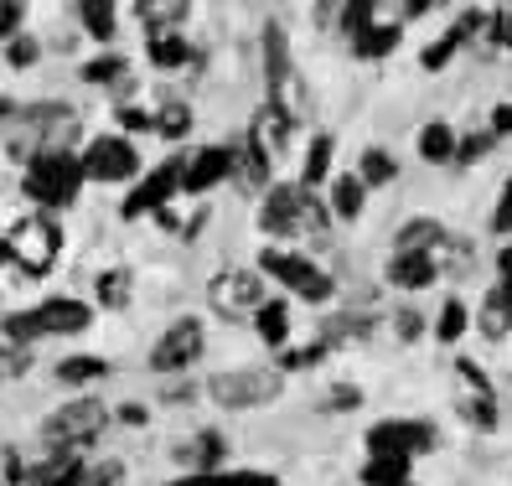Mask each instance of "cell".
I'll return each mask as SVG.
<instances>
[{
	"label": "cell",
	"mask_w": 512,
	"mask_h": 486,
	"mask_svg": "<svg viewBox=\"0 0 512 486\" xmlns=\"http://www.w3.org/2000/svg\"><path fill=\"white\" fill-rule=\"evenodd\" d=\"M259 233L264 238H275L280 249H290L295 238H331V212H326V202L316 197V192H306V187H269L264 192V202H259Z\"/></svg>",
	"instance_id": "1"
},
{
	"label": "cell",
	"mask_w": 512,
	"mask_h": 486,
	"mask_svg": "<svg viewBox=\"0 0 512 486\" xmlns=\"http://www.w3.org/2000/svg\"><path fill=\"white\" fill-rule=\"evenodd\" d=\"M259 47H264V88H269V109H280L290 125H306V119H311V83H306V73H300V63H295L285 26H280V21H264Z\"/></svg>",
	"instance_id": "2"
},
{
	"label": "cell",
	"mask_w": 512,
	"mask_h": 486,
	"mask_svg": "<svg viewBox=\"0 0 512 486\" xmlns=\"http://www.w3.org/2000/svg\"><path fill=\"white\" fill-rule=\"evenodd\" d=\"M94 326V306H83L73 295H52L42 306H26L11 311L6 326H0V342H16V347H37L47 337H78V331Z\"/></svg>",
	"instance_id": "3"
},
{
	"label": "cell",
	"mask_w": 512,
	"mask_h": 486,
	"mask_svg": "<svg viewBox=\"0 0 512 486\" xmlns=\"http://www.w3.org/2000/svg\"><path fill=\"white\" fill-rule=\"evenodd\" d=\"M0 254H6L21 275H52V264L63 259V223L52 212H26L21 223H11V233L0 238Z\"/></svg>",
	"instance_id": "4"
},
{
	"label": "cell",
	"mask_w": 512,
	"mask_h": 486,
	"mask_svg": "<svg viewBox=\"0 0 512 486\" xmlns=\"http://www.w3.org/2000/svg\"><path fill=\"white\" fill-rule=\"evenodd\" d=\"M109 430V409L94 393H78L63 409H52L42 419V450L52 455H83L88 445H99V435Z\"/></svg>",
	"instance_id": "5"
},
{
	"label": "cell",
	"mask_w": 512,
	"mask_h": 486,
	"mask_svg": "<svg viewBox=\"0 0 512 486\" xmlns=\"http://www.w3.org/2000/svg\"><path fill=\"white\" fill-rule=\"evenodd\" d=\"M259 275L285 285L295 300H306V306H331V300H337V280H331V269H321L311 254H300V249H280V243H269V249L259 254Z\"/></svg>",
	"instance_id": "6"
},
{
	"label": "cell",
	"mask_w": 512,
	"mask_h": 486,
	"mask_svg": "<svg viewBox=\"0 0 512 486\" xmlns=\"http://www.w3.org/2000/svg\"><path fill=\"white\" fill-rule=\"evenodd\" d=\"M78 187H83V161L73 156V150H42V156L26 166V181H21V192L32 197L42 212H63L78 202Z\"/></svg>",
	"instance_id": "7"
},
{
	"label": "cell",
	"mask_w": 512,
	"mask_h": 486,
	"mask_svg": "<svg viewBox=\"0 0 512 486\" xmlns=\"http://www.w3.org/2000/svg\"><path fill=\"white\" fill-rule=\"evenodd\" d=\"M207 399H213L218 409H233V414H244V409H269L285 393V373L275 368H228V373H213L207 378Z\"/></svg>",
	"instance_id": "8"
},
{
	"label": "cell",
	"mask_w": 512,
	"mask_h": 486,
	"mask_svg": "<svg viewBox=\"0 0 512 486\" xmlns=\"http://www.w3.org/2000/svg\"><path fill=\"white\" fill-rule=\"evenodd\" d=\"M207 352V326H202V316H176L156 342H150V373H166V378H176V373H187V368H197V357Z\"/></svg>",
	"instance_id": "9"
},
{
	"label": "cell",
	"mask_w": 512,
	"mask_h": 486,
	"mask_svg": "<svg viewBox=\"0 0 512 486\" xmlns=\"http://www.w3.org/2000/svg\"><path fill=\"white\" fill-rule=\"evenodd\" d=\"M264 275L259 269H218L207 280V306H213L223 321H254V311L264 306Z\"/></svg>",
	"instance_id": "10"
},
{
	"label": "cell",
	"mask_w": 512,
	"mask_h": 486,
	"mask_svg": "<svg viewBox=\"0 0 512 486\" xmlns=\"http://www.w3.org/2000/svg\"><path fill=\"white\" fill-rule=\"evenodd\" d=\"M456 414L471 424V430H497L502 424V409H497V388L492 378L476 368L471 357H456Z\"/></svg>",
	"instance_id": "11"
},
{
	"label": "cell",
	"mask_w": 512,
	"mask_h": 486,
	"mask_svg": "<svg viewBox=\"0 0 512 486\" xmlns=\"http://www.w3.org/2000/svg\"><path fill=\"white\" fill-rule=\"evenodd\" d=\"M363 445H368V455H399V461H414V455L440 445V430L430 419H378L363 435Z\"/></svg>",
	"instance_id": "12"
},
{
	"label": "cell",
	"mask_w": 512,
	"mask_h": 486,
	"mask_svg": "<svg viewBox=\"0 0 512 486\" xmlns=\"http://www.w3.org/2000/svg\"><path fill=\"white\" fill-rule=\"evenodd\" d=\"M78 161H83V181H109V187H119V181L140 176V150L125 135H94Z\"/></svg>",
	"instance_id": "13"
},
{
	"label": "cell",
	"mask_w": 512,
	"mask_h": 486,
	"mask_svg": "<svg viewBox=\"0 0 512 486\" xmlns=\"http://www.w3.org/2000/svg\"><path fill=\"white\" fill-rule=\"evenodd\" d=\"M182 171H187V161H161L156 171H145V181L125 197V207H119V218H156L161 207H171L176 197H182Z\"/></svg>",
	"instance_id": "14"
},
{
	"label": "cell",
	"mask_w": 512,
	"mask_h": 486,
	"mask_svg": "<svg viewBox=\"0 0 512 486\" xmlns=\"http://www.w3.org/2000/svg\"><path fill=\"white\" fill-rule=\"evenodd\" d=\"M228 176H233V145H207V150H197V156L187 161L182 192L202 202L213 187H228Z\"/></svg>",
	"instance_id": "15"
},
{
	"label": "cell",
	"mask_w": 512,
	"mask_h": 486,
	"mask_svg": "<svg viewBox=\"0 0 512 486\" xmlns=\"http://www.w3.org/2000/svg\"><path fill=\"white\" fill-rule=\"evenodd\" d=\"M83 471H88L83 455H52V450H42L37 461H21L16 466L11 486H78Z\"/></svg>",
	"instance_id": "16"
},
{
	"label": "cell",
	"mask_w": 512,
	"mask_h": 486,
	"mask_svg": "<svg viewBox=\"0 0 512 486\" xmlns=\"http://www.w3.org/2000/svg\"><path fill=\"white\" fill-rule=\"evenodd\" d=\"M228 187H238L244 197H254V192H269V187H275V161H269V156H264V150H259L254 140L233 145V176H228Z\"/></svg>",
	"instance_id": "17"
},
{
	"label": "cell",
	"mask_w": 512,
	"mask_h": 486,
	"mask_svg": "<svg viewBox=\"0 0 512 486\" xmlns=\"http://www.w3.org/2000/svg\"><path fill=\"white\" fill-rule=\"evenodd\" d=\"M295 130H300V125H290V119H285L280 109H269V104H264V109L254 114V125H249V140L264 150L269 161L280 166V161L290 156V140H295Z\"/></svg>",
	"instance_id": "18"
},
{
	"label": "cell",
	"mask_w": 512,
	"mask_h": 486,
	"mask_svg": "<svg viewBox=\"0 0 512 486\" xmlns=\"http://www.w3.org/2000/svg\"><path fill=\"white\" fill-rule=\"evenodd\" d=\"M404 42V26L399 21H368L363 32H352V57L357 63H388Z\"/></svg>",
	"instance_id": "19"
},
{
	"label": "cell",
	"mask_w": 512,
	"mask_h": 486,
	"mask_svg": "<svg viewBox=\"0 0 512 486\" xmlns=\"http://www.w3.org/2000/svg\"><path fill=\"white\" fill-rule=\"evenodd\" d=\"M435 280H440L435 254H394V259H388V285H394V290L419 295V290H430Z\"/></svg>",
	"instance_id": "20"
},
{
	"label": "cell",
	"mask_w": 512,
	"mask_h": 486,
	"mask_svg": "<svg viewBox=\"0 0 512 486\" xmlns=\"http://www.w3.org/2000/svg\"><path fill=\"white\" fill-rule=\"evenodd\" d=\"M476 331H481L487 342H507V337H512V290H507V285H492L487 295H481Z\"/></svg>",
	"instance_id": "21"
},
{
	"label": "cell",
	"mask_w": 512,
	"mask_h": 486,
	"mask_svg": "<svg viewBox=\"0 0 512 486\" xmlns=\"http://www.w3.org/2000/svg\"><path fill=\"white\" fill-rule=\"evenodd\" d=\"M326 212H331V218H337V223H357V218H363V207H368V187H363V181H357L352 171H342V176H331L326 181Z\"/></svg>",
	"instance_id": "22"
},
{
	"label": "cell",
	"mask_w": 512,
	"mask_h": 486,
	"mask_svg": "<svg viewBox=\"0 0 512 486\" xmlns=\"http://www.w3.org/2000/svg\"><path fill=\"white\" fill-rule=\"evenodd\" d=\"M331 156H337V135H311V145H306V161H300V181L295 187H306V192H316V187H326L331 181Z\"/></svg>",
	"instance_id": "23"
},
{
	"label": "cell",
	"mask_w": 512,
	"mask_h": 486,
	"mask_svg": "<svg viewBox=\"0 0 512 486\" xmlns=\"http://www.w3.org/2000/svg\"><path fill=\"white\" fill-rule=\"evenodd\" d=\"M445 223L440 218H409L399 233H394V254H435L445 243Z\"/></svg>",
	"instance_id": "24"
},
{
	"label": "cell",
	"mask_w": 512,
	"mask_h": 486,
	"mask_svg": "<svg viewBox=\"0 0 512 486\" xmlns=\"http://www.w3.org/2000/svg\"><path fill=\"white\" fill-rule=\"evenodd\" d=\"M135 16L145 21L150 37H171V32H182V21L192 16V6L187 0H140Z\"/></svg>",
	"instance_id": "25"
},
{
	"label": "cell",
	"mask_w": 512,
	"mask_h": 486,
	"mask_svg": "<svg viewBox=\"0 0 512 486\" xmlns=\"http://www.w3.org/2000/svg\"><path fill=\"white\" fill-rule=\"evenodd\" d=\"M414 150H419V161H430V166H450L456 161V130H450L445 119H430V125L414 135Z\"/></svg>",
	"instance_id": "26"
},
{
	"label": "cell",
	"mask_w": 512,
	"mask_h": 486,
	"mask_svg": "<svg viewBox=\"0 0 512 486\" xmlns=\"http://www.w3.org/2000/svg\"><path fill=\"white\" fill-rule=\"evenodd\" d=\"M78 73H83V83H99V88H114V94H130V68H125V57H119V52L88 57Z\"/></svg>",
	"instance_id": "27"
},
{
	"label": "cell",
	"mask_w": 512,
	"mask_h": 486,
	"mask_svg": "<svg viewBox=\"0 0 512 486\" xmlns=\"http://www.w3.org/2000/svg\"><path fill=\"white\" fill-rule=\"evenodd\" d=\"M94 290H99V306H104V311H130V300H135V275H130L125 264L99 269Z\"/></svg>",
	"instance_id": "28"
},
{
	"label": "cell",
	"mask_w": 512,
	"mask_h": 486,
	"mask_svg": "<svg viewBox=\"0 0 512 486\" xmlns=\"http://www.w3.org/2000/svg\"><path fill=\"white\" fill-rule=\"evenodd\" d=\"M150 130H156L166 145H182L192 135V104L187 99H166L156 114H150Z\"/></svg>",
	"instance_id": "29"
},
{
	"label": "cell",
	"mask_w": 512,
	"mask_h": 486,
	"mask_svg": "<svg viewBox=\"0 0 512 486\" xmlns=\"http://www.w3.org/2000/svg\"><path fill=\"white\" fill-rule=\"evenodd\" d=\"M254 331H259L264 347L280 352L290 342V300H264V306L254 311Z\"/></svg>",
	"instance_id": "30"
},
{
	"label": "cell",
	"mask_w": 512,
	"mask_h": 486,
	"mask_svg": "<svg viewBox=\"0 0 512 486\" xmlns=\"http://www.w3.org/2000/svg\"><path fill=\"white\" fill-rule=\"evenodd\" d=\"M150 68H161V73H176V68H187V63H197V52H192V42L182 37V32H171V37H150Z\"/></svg>",
	"instance_id": "31"
},
{
	"label": "cell",
	"mask_w": 512,
	"mask_h": 486,
	"mask_svg": "<svg viewBox=\"0 0 512 486\" xmlns=\"http://www.w3.org/2000/svg\"><path fill=\"white\" fill-rule=\"evenodd\" d=\"M73 16L94 42H114L119 32V6H104V0H83V6H73Z\"/></svg>",
	"instance_id": "32"
},
{
	"label": "cell",
	"mask_w": 512,
	"mask_h": 486,
	"mask_svg": "<svg viewBox=\"0 0 512 486\" xmlns=\"http://www.w3.org/2000/svg\"><path fill=\"white\" fill-rule=\"evenodd\" d=\"M357 181H363V187L368 192H378V187H388V181H394L399 176V161L394 156H388V150L383 145H368L363 150V161H357V171H352Z\"/></svg>",
	"instance_id": "33"
},
{
	"label": "cell",
	"mask_w": 512,
	"mask_h": 486,
	"mask_svg": "<svg viewBox=\"0 0 512 486\" xmlns=\"http://www.w3.org/2000/svg\"><path fill=\"white\" fill-rule=\"evenodd\" d=\"M373 337V316L368 311H342V316H331L326 326V347H347V342H368Z\"/></svg>",
	"instance_id": "34"
},
{
	"label": "cell",
	"mask_w": 512,
	"mask_h": 486,
	"mask_svg": "<svg viewBox=\"0 0 512 486\" xmlns=\"http://www.w3.org/2000/svg\"><path fill=\"white\" fill-rule=\"evenodd\" d=\"M409 466L414 461H399V455H368L363 471H357V481H363V486H404Z\"/></svg>",
	"instance_id": "35"
},
{
	"label": "cell",
	"mask_w": 512,
	"mask_h": 486,
	"mask_svg": "<svg viewBox=\"0 0 512 486\" xmlns=\"http://www.w3.org/2000/svg\"><path fill=\"white\" fill-rule=\"evenodd\" d=\"M466 326H471L466 300H456V295H450L445 306H440V316H435V342H440V347H456V342L466 337Z\"/></svg>",
	"instance_id": "36"
},
{
	"label": "cell",
	"mask_w": 512,
	"mask_h": 486,
	"mask_svg": "<svg viewBox=\"0 0 512 486\" xmlns=\"http://www.w3.org/2000/svg\"><path fill=\"white\" fill-rule=\"evenodd\" d=\"M471 243L466 238H456V233H445V243L435 249V264H440V275H456V280H466L471 275Z\"/></svg>",
	"instance_id": "37"
},
{
	"label": "cell",
	"mask_w": 512,
	"mask_h": 486,
	"mask_svg": "<svg viewBox=\"0 0 512 486\" xmlns=\"http://www.w3.org/2000/svg\"><path fill=\"white\" fill-rule=\"evenodd\" d=\"M57 378L63 383H99V378H109V362L104 357H63L57 362Z\"/></svg>",
	"instance_id": "38"
},
{
	"label": "cell",
	"mask_w": 512,
	"mask_h": 486,
	"mask_svg": "<svg viewBox=\"0 0 512 486\" xmlns=\"http://www.w3.org/2000/svg\"><path fill=\"white\" fill-rule=\"evenodd\" d=\"M37 362V347H16V342H0V383H16L32 373Z\"/></svg>",
	"instance_id": "39"
},
{
	"label": "cell",
	"mask_w": 512,
	"mask_h": 486,
	"mask_svg": "<svg viewBox=\"0 0 512 486\" xmlns=\"http://www.w3.org/2000/svg\"><path fill=\"white\" fill-rule=\"evenodd\" d=\"M192 471L197 476H207V471H218V461H223V440H218V430H207V435H197V445H192Z\"/></svg>",
	"instance_id": "40"
},
{
	"label": "cell",
	"mask_w": 512,
	"mask_h": 486,
	"mask_svg": "<svg viewBox=\"0 0 512 486\" xmlns=\"http://www.w3.org/2000/svg\"><path fill=\"white\" fill-rule=\"evenodd\" d=\"M461 47H466V42H461L456 32H445V37H435L425 52H419V68H425V73H440V68H445V63H450V57H456Z\"/></svg>",
	"instance_id": "41"
},
{
	"label": "cell",
	"mask_w": 512,
	"mask_h": 486,
	"mask_svg": "<svg viewBox=\"0 0 512 486\" xmlns=\"http://www.w3.org/2000/svg\"><path fill=\"white\" fill-rule=\"evenodd\" d=\"M326 357V342H311V347H290V352H275V373H300V368H316Z\"/></svg>",
	"instance_id": "42"
},
{
	"label": "cell",
	"mask_w": 512,
	"mask_h": 486,
	"mask_svg": "<svg viewBox=\"0 0 512 486\" xmlns=\"http://www.w3.org/2000/svg\"><path fill=\"white\" fill-rule=\"evenodd\" d=\"M492 145H497V140H492L487 130H476V135H456V166H471V161H481Z\"/></svg>",
	"instance_id": "43"
},
{
	"label": "cell",
	"mask_w": 512,
	"mask_h": 486,
	"mask_svg": "<svg viewBox=\"0 0 512 486\" xmlns=\"http://www.w3.org/2000/svg\"><path fill=\"white\" fill-rule=\"evenodd\" d=\"M326 409H337V414L363 409V388H357V383H331L326 388Z\"/></svg>",
	"instance_id": "44"
},
{
	"label": "cell",
	"mask_w": 512,
	"mask_h": 486,
	"mask_svg": "<svg viewBox=\"0 0 512 486\" xmlns=\"http://www.w3.org/2000/svg\"><path fill=\"white\" fill-rule=\"evenodd\" d=\"M394 337L399 342H419V337H425V316H419L414 306H399L394 311Z\"/></svg>",
	"instance_id": "45"
},
{
	"label": "cell",
	"mask_w": 512,
	"mask_h": 486,
	"mask_svg": "<svg viewBox=\"0 0 512 486\" xmlns=\"http://www.w3.org/2000/svg\"><path fill=\"white\" fill-rule=\"evenodd\" d=\"M125 481V461H99V466H88L78 486H119Z\"/></svg>",
	"instance_id": "46"
},
{
	"label": "cell",
	"mask_w": 512,
	"mask_h": 486,
	"mask_svg": "<svg viewBox=\"0 0 512 486\" xmlns=\"http://www.w3.org/2000/svg\"><path fill=\"white\" fill-rule=\"evenodd\" d=\"M114 125L125 130V140H130V135H145L150 130V114L135 109V104H114Z\"/></svg>",
	"instance_id": "47"
},
{
	"label": "cell",
	"mask_w": 512,
	"mask_h": 486,
	"mask_svg": "<svg viewBox=\"0 0 512 486\" xmlns=\"http://www.w3.org/2000/svg\"><path fill=\"white\" fill-rule=\"evenodd\" d=\"M487 42H492V47H502V52H512V6L487 16Z\"/></svg>",
	"instance_id": "48"
},
{
	"label": "cell",
	"mask_w": 512,
	"mask_h": 486,
	"mask_svg": "<svg viewBox=\"0 0 512 486\" xmlns=\"http://www.w3.org/2000/svg\"><path fill=\"white\" fill-rule=\"evenodd\" d=\"M492 233H512V171L497 192V207H492Z\"/></svg>",
	"instance_id": "49"
},
{
	"label": "cell",
	"mask_w": 512,
	"mask_h": 486,
	"mask_svg": "<svg viewBox=\"0 0 512 486\" xmlns=\"http://www.w3.org/2000/svg\"><path fill=\"white\" fill-rule=\"evenodd\" d=\"M21 16H26V6H16V0H0V42H16Z\"/></svg>",
	"instance_id": "50"
},
{
	"label": "cell",
	"mask_w": 512,
	"mask_h": 486,
	"mask_svg": "<svg viewBox=\"0 0 512 486\" xmlns=\"http://www.w3.org/2000/svg\"><path fill=\"white\" fill-rule=\"evenodd\" d=\"M37 52H42V47H37L32 37H16V42L6 47V63H11V68H32V63H37Z\"/></svg>",
	"instance_id": "51"
},
{
	"label": "cell",
	"mask_w": 512,
	"mask_h": 486,
	"mask_svg": "<svg viewBox=\"0 0 512 486\" xmlns=\"http://www.w3.org/2000/svg\"><path fill=\"white\" fill-rule=\"evenodd\" d=\"M487 135H492V140L512 135V104H497V109H492V119H487Z\"/></svg>",
	"instance_id": "52"
},
{
	"label": "cell",
	"mask_w": 512,
	"mask_h": 486,
	"mask_svg": "<svg viewBox=\"0 0 512 486\" xmlns=\"http://www.w3.org/2000/svg\"><path fill=\"white\" fill-rule=\"evenodd\" d=\"M171 486H233V471H207V476H182V481H171Z\"/></svg>",
	"instance_id": "53"
},
{
	"label": "cell",
	"mask_w": 512,
	"mask_h": 486,
	"mask_svg": "<svg viewBox=\"0 0 512 486\" xmlns=\"http://www.w3.org/2000/svg\"><path fill=\"white\" fill-rule=\"evenodd\" d=\"M233 486H280L269 471H233Z\"/></svg>",
	"instance_id": "54"
},
{
	"label": "cell",
	"mask_w": 512,
	"mask_h": 486,
	"mask_svg": "<svg viewBox=\"0 0 512 486\" xmlns=\"http://www.w3.org/2000/svg\"><path fill=\"white\" fill-rule=\"evenodd\" d=\"M497 285H507V290H512V243L497 254Z\"/></svg>",
	"instance_id": "55"
},
{
	"label": "cell",
	"mask_w": 512,
	"mask_h": 486,
	"mask_svg": "<svg viewBox=\"0 0 512 486\" xmlns=\"http://www.w3.org/2000/svg\"><path fill=\"white\" fill-rule=\"evenodd\" d=\"M145 419H150V414H145V404H125V409H119V424H135V430H140Z\"/></svg>",
	"instance_id": "56"
},
{
	"label": "cell",
	"mask_w": 512,
	"mask_h": 486,
	"mask_svg": "<svg viewBox=\"0 0 512 486\" xmlns=\"http://www.w3.org/2000/svg\"><path fill=\"white\" fill-rule=\"evenodd\" d=\"M430 11V0H404V6H399V16L404 21H414V16H425Z\"/></svg>",
	"instance_id": "57"
},
{
	"label": "cell",
	"mask_w": 512,
	"mask_h": 486,
	"mask_svg": "<svg viewBox=\"0 0 512 486\" xmlns=\"http://www.w3.org/2000/svg\"><path fill=\"white\" fill-rule=\"evenodd\" d=\"M16 114H21V109H16V99H6V94H0V130H6Z\"/></svg>",
	"instance_id": "58"
},
{
	"label": "cell",
	"mask_w": 512,
	"mask_h": 486,
	"mask_svg": "<svg viewBox=\"0 0 512 486\" xmlns=\"http://www.w3.org/2000/svg\"><path fill=\"white\" fill-rule=\"evenodd\" d=\"M404 486H414V481H404Z\"/></svg>",
	"instance_id": "59"
},
{
	"label": "cell",
	"mask_w": 512,
	"mask_h": 486,
	"mask_svg": "<svg viewBox=\"0 0 512 486\" xmlns=\"http://www.w3.org/2000/svg\"><path fill=\"white\" fill-rule=\"evenodd\" d=\"M0 259H6V254H0Z\"/></svg>",
	"instance_id": "60"
}]
</instances>
